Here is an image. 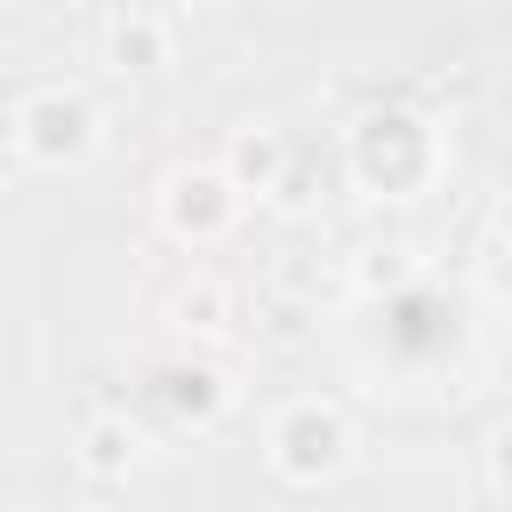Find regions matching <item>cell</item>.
<instances>
[{"label":"cell","mask_w":512,"mask_h":512,"mask_svg":"<svg viewBox=\"0 0 512 512\" xmlns=\"http://www.w3.org/2000/svg\"><path fill=\"white\" fill-rule=\"evenodd\" d=\"M344 168H352V184H360L368 200H416V192L440 184L448 144H440V128H432L424 112H408V104H376V112L352 120V136H344Z\"/></svg>","instance_id":"6da1fadb"},{"label":"cell","mask_w":512,"mask_h":512,"mask_svg":"<svg viewBox=\"0 0 512 512\" xmlns=\"http://www.w3.org/2000/svg\"><path fill=\"white\" fill-rule=\"evenodd\" d=\"M496 88L512 96V40H504V56H496Z\"/></svg>","instance_id":"8fae6325"},{"label":"cell","mask_w":512,"mask_h":512,"mask_svg":"<svg viewBox=\"0 0 512 512\" xmlns=\"http://www.w3.org/2000/svg\"><path fill=\"white\" fill-rule=\"evenodd\" d=\"M344 464H352V416H344V400L296 392V400L272 408V424H264V472L280 488H328Z\"/></svg>","instance_id":"7a4b0ae2"},{"label":"cell","mask_w":512,"mask_h":512,"mask_svg":"<svg viewBox=\"0 0 512 512\" xmlns=\"http://www.w3.org/2000/svg\"><path fill=\"white\" fill-rule=\"evenodd\" d=\"M160 8H200V0H160Z\"/></svg>","instance_id":"7c38bea8"},{"label":"cell","mask_w":512,"mask_h":512,"mask_svg":"<svg viewBox=\"0 0 512 512\" xmlns=\"http://www.w3.org/2000/svg\"><path fill=\"white\" fill-rule=\"evenodd\" d=\"M416 280H424V256H416V248H400V240H392V248L376 240V248H360V256H352V288H360V296H408Z\"/></svg>","instance_id":"ba28073f"},{"label":"cell","mask_w":512,"mask_h":512,"mask_svg":"<svg viewBox=\"0 0 512 512\" xmlns=\"http://www.w3.org/2000/svg\"><path fill=\"white\" fill-rule=\"evenodd\" d=\"M104 64L112 72H160L168 64V16L160 8H120L104 24Z\"/></svg>","instance_id":"8992f818"},{"label":"cell","mask_w":512,"mask_h":512,"mask_svg":"<svg viewBox=\"0 0 512 512\" xmlns=\"http://www.w3.org/2000/svg\"><path fill=\"white\" fill-rule=\"evenodd\" d=\"M96 144H104V112H96L80 88H64V80H40V88H24V96L8 104V152H16L24 168L64 176V168H80Z\"/></svg>","instance_id":"3957f363"},{"label":"cell","mask_w":512,"mask_h":512,"mask_svg":"<svg viewBox=\"0 0 512 512\" xmlns=\"http://www.w3.org/2000/svg\"><path fill=\"white\" fill-rule=\"evenodd\" d=\"M488 240H496V248H512V184H504V192H496V208H488Z\"/></svg>","instance_id":"30bf717a"},{"label":"cell","mask_w":512,"mask_h":512,"mask_svg":"<svg viewBox=\"0 0 512 512\" xmlns=\"http://www.w3.org/2000/svg\"><path fill=\"white\" fill-rule=\"evenodd\" d=\"M224 176L240 184V200H280V192H288V136H280L272 120L232 128V144H224Z\"/></svg>","instance_id":"5b68a950"},{"label":"cell","mask_w":512,"mask_h":512,"mask_svg":"<svg viewBox=\"0 0 512 512\" xmlns=\"http://www.w3.org/2000/svg\"><path fill=\"white\" fill-rule=\"evenodd\" d=\"M240 184L224 176V160H176L168 176H160V192H152V216H160V232L176 240V248H216V240H232V224H240Z\"/></svg>","instance_id":"277c9868"},{"label":"cell","mask_w":512,"mask_h":512,"mask_svg":"<svg viewBox=\"0 0 512 512\" xmlns=\"http://www.w3.org/2000/svg\"><path fill=\"white\" fill-rule=\"evenodd\" d=\"M480 488H488L496 504H512V416L480 432Z\"/></svg>","instance_id":"9c48e42d"},{"label":"cell","mask_w":512,"mask_h":512,"mask_svg":"<svg viewBox=\"0 0 512 512\" xmlns=\"http://www.w3.org/2000/svg\"><path fill=\"white\" fill-rule=\"evenodd\" d=\"M72 456H80V472H88V480H128V472L144 464V432H136L128 416H112V408H104V416H88V424H80V448H72Z\"/></svg>","instance_id":"52a82bcc"}]
</instances>
